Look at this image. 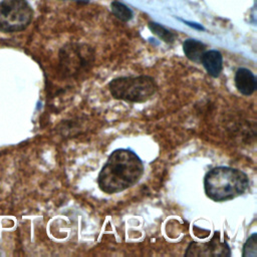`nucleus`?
Wrapping results in <instances>:
<instances>
[{"instance_id": "nucleus-1", "label": "nucleus", "mask_w": 257, "mask_h": 257, "mask_svg": "<svg viewBox=\"0 0 257 257\" xmlns=\"http://www.w3.org/2000/svg\"><path fill=\"white\" fill-rule=\"evenodd\" d=\"M144 173L142 160L128 149L114 150L97 177L99 189L106 194H115L134 186Z\"/></svg>"}, {"instance_id": "nucleus-2", "label": "nucleus", "mask_w": 257, "mask_h": 257, "mask_svg": "<svg viewBox=\"0 0 257 257\" xmlns=\"http://www.w3.org/2000/svg\"><path fill=\"white\" fill-rule=\"evenodd\" d=\"M248 187V176L241 170L231 167H216L210 170L204 179L206 195L216 202L234 199L244 194Z\"/></svg>"}, {"instance_id": "nucleus-3", "label": "nucleus", "mask_w": 257, "mask_h": 257, "mask_svg": "<svg viewBox=\"0 0 257 257\" xmlns=\"http://www.w3.org/2000/svg\"><path fill=\"white\" fill-rule=\"evenodd\" d=\"M157 83L152 76H121L108 83V89L115 99L145 102L151 99L157 91Z\"/></svg>"}, {"instance_id": "nucleus-4", "label": "nucleus", "mask_w": 257, "mask_h": 257, "mask_svg": "<svg viewBox=\"0 0 257 257\" xmlns=\"http://www.w3.org/2000/svg\"><path fill=\"white\" fill-rule=\"evenodd\" d=\"M32 19V9L25 0L0 2V31L17 32L25 29Z\"/></svg>"}, {"instance_id": "nucleus-5", "label": "nucleus", "mask_w": 257, "mask_h": 257, "mask_svg": "<svg viewBox=\"0 0 257 257\" xmlns=\"http://www.w3.org/2000/svg\"><path fill=\"white\" fill-rule=\"evenodd\" d=\"M231 250L228 244L216 234L208 242H191L185 252L187 257H229Z\"/></svg>"}, {"instance_id": "nucleus-6", "label": "nucleus", "mask_w": 257, "mask_h": 257, "mask_svg": "<svg viewBox=\"0 0 257 257\" xmlns=\"http://www.w3.org/2000/svg\"><path fill=\"white\" fill-rule=\"evenodd\" d=\"M91 57L92 55L87 47L82 48L81 45H70L69 47L63 48V55H61L63 59L62 65L69 73H73L89 64Z\"/></svg>"}, {"instance_id": "nucleus-7", "label": "nucleus", "mask_w": 257, "mask_h": 257, "mask_svg": "<svg viewBox=\"0 0 257 257\" xmlns=\"http://www.w3.org/2000/svg\"><path fill=\"white\" fill-rule=\"evenodd\" d=\"M235 85L240 93L243 95H251L257 87L256 76L247 68H238L235 73Z\"/></svg>"}, {"instance_id": "nucleus-8", "label": "nucleus", "mask_w": 257, "mask_h": 257, "mask_svg": "<svg viewBox=\"0 0 257 257\" xmlns=\"http://www.w3.org/2000/svg\"><path fill=\"white\" fill-rule=\"evenodd\" d=\"M200 62L212 77H218L220 75L223 68V57L218 50L205 51Z\"/></svg>"}, {"instance_id": "nucleus-9", "label": "nucleus", "mask_w": 257, "mask_h": 257, "mask_svg": "<svg viewBox=\"0 0 257 257\" xmlns=\"http://www.w3.org/2000/svg\"><path fill=\"white\" fill-rule=\"evenodd\" d=\"M183 50L185 55L194 62H200L203 53L206 51V46L199 40L187 39L183 43Z\"/></svg>"}, {"instance_id": "nucleus-10", "label": "nucleus", "mask_w": 257, "mask_h": 257, "mask_svg": "<svg viewBox=\"0 0 257 257\" xmlns=\"http://www.w3.org/2000/svg\"><path fill=\"white\" fill-rule=\"evenodd\" d=\"M110 9L112 14L123 22H127L133 18L132 10L121 2L112 1L110 4Z\"/></svg>"}, {"instance_id": "nucleus-11", "label": "nucleus", "mask_w": 257, "mask_h": 257, "mask_svg": "<svg viewBox=\"0 0 257 257\" xmlns=\"http://www.w3.org/2000/svg\"><path fill=\"white\" fill-rule=\"evenodd\" d=\"M149 28L154 34H156L160 39H162L163 41H165L167 43L174 42V40L176 38V35L173 32H171L170 30H168L167 28H165L163 25H161L159 23L150 22Z\"/></svg>"}, {"instance_id": "nucleus-12", "label": "nucleus", "mask_w": 257, "mask_h": 257, "mask_svg": "<svg viewBox=\"0 0 257 257\" xmlns=\"http://www.w3.org/2000/svg\"><path fill=\"white\" fill-rule=\"evenodd\" d=\"M243 257H257V234L253 233L243 246Z\"/></svg>"}, {"instance_id": "nucleus-13", "label": "nucleus", "mask_w": 257, "mask_h": 257, "mask_svg": "<svg viewBox=\"0 0 257 257\" xmlns=\"http://www.w3.org/2000/svg\"><path fill=\"white\" fill-rule=\"evenodd\" d=\"M187 25H189V26H191V27H193V28H195V29H198V30H205V28L201 25V24H199V23H196V22H190V21H187V20H183Z\"/></svg>"}, {"instance_id": "nucleus-14", "label": "nucleus", "mask_w": 257, "mask_h": 257, "mask_svg": "<svg viewBox=\"0 0 257 257\" xmlns=\"http://www.w3.org/2000/svg\"><path fill=\"white\" fill-rule=\"evenodd\" d=\"M75 1H78V2H88V0H75Z\"/></svg>"}]
</instances>
